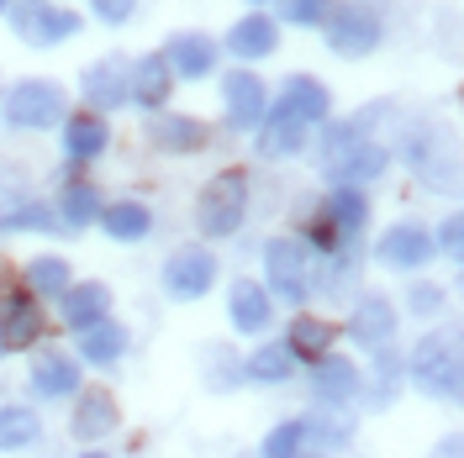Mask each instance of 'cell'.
I'll return each instance as SVG.
<instances>
[{
    "label": "cell",
    "mask_w": 464,
    "mask_h": 458,
    "mask_svg": "<svg viewBox=\"0 0 464 458\" xmlns=\"http://www.w3.org/2000/svg\"><path fill=\"white\" fill-rule=\"evenodd\" d=\"M327 106H333L327 85H322V80H312V74H295V80L285 85V95L275 100L269 121H264L259 153H264V158H285V153H295V148L306 143V132H312L322 116H327Z\"/></svg>",
    "instance_id": "1"
},
{
    "label": "cell",
    "mask_w": 464,
    "mask_h": 458,
    "mask_svg": "<svg viewBox=\"0 0 464 458\" xmlns=\"http://www.w3.org/2000/svg\"><path fill=\"white\" fill-rule=\"evenodd\" d=\"M411 385L433 401L459 396V343H454V332H428L411 348Z\"/></svg>",
    "instance_id": "2"
},
{
    "label": "cell",
    "mask_w": 464,
    "mask_h": 458,
    "mask_svg": "<svg viewBox=\"0 0 464 458\" xmlns=\"http://www.w3.org/2000/svg\"><path fill=\"white\" fill-rule=\"evenodd\" d=\"M243 211H248V179H243L237 169H227L201 190L196 222H201L206 237H232V232L243 227Z\"/></svg>",
    "instance_id": "3"
},
{
    "label": "cell",
    "mask_w": 464,
    "mask_h": 458,
    "mask_svg": "<svg viewBox=\"0 0 464 458\" xmlns=\"http://www.w3.org/2000/svg\"><path fill=\"white\" fill-rule=\"evenodd\" d=\"M5 11H11V27L27 48H53V43H69L80 32V16L53 5V0H22V5H5Z\"/></svg>",
    "instance_id": "4"
},
{
    "label": "cell",
    "mask_w": 464,
    "mask_h": 458,
    "mask_svg": "<svg viewBox=\"0 0 464 458\" xmlns=\"http://www.w3.org/2000/svg\"><path fill=\"white\" fill-rule=\"evenodd\" d=\"M5 121L27 127V132L63 121V90L53 80H22V85H11L5 90Z\"/></svg>",
    "instance_id": "5"
},
{
    "label": "cell",
    "mask_w": 464,
    "mask_h": 458,
    "mask_svg": "<svg viewBox=\"0 0 464 458\" xmlns=\"http://www.w3.org/2000/svg\"><path fill=\"white\" fill-rule=\"evenodd\" d=\"M264 274H269V290L285 295V301H306L312 295V253L295 237H275L264 248Z\"/></svg>",
    "instance_id": "6"
},
{
    "label": "cell",
    "mask_w": 464,
    "mask_h": 458,
    "mask_svg": "<svg viewBox=\"0 0 464 458\" xmlns=\"http://www.w3.org/2000/svg\"><path fill=\"white\" fill-rule=\"evenodd\" d=\"M364 216H370V201H364V190H333V201L322 205L317 227H312V243H317L322 253H338L348 237L364 227Z\"/></svg>",
    "instance_id": "7"
},
{
    "label": "cell",
    "mask_w": 464,
    "mask_h": 458,
    "mask_svg": "<svg viewBox=\"0 0 464 458\" xmlns=\"http://www.w3.org/2000/svg\"><path fill=\"white\" fill-rule=\"evenodd\" d=\"M375 43H380V16L370 5H359V0H348L343 11L327 22V48L338 58H364L375 53Z\"/></svg>",
    "instance_id": "8"
},
{
    "label": "cell",
    "mask_w": 464,
    "mask_h": 458,
    "mask_svg": "<svg viewBox=\"0 0 464 458\" xmlns=\"http://www.w3.org/2000/svg\"><path fill=\"white\" fill-rule=\"evenodd\" d=\"M43 338V306L32 290H5L0 295V348L16 353V348H32Z\"/></svg>",
    "instance_id": "9"
},
{
    "label": "cell",
    "mask_w": 464,
    "mask_h": 458,
    "mask_svg": "<svg viewBox=\"0 0 464 458\" xmlns=\"http://www.w3.org/2000/svg\"><path fill=\"white\" fill-rule=\"evenodd\" d=\"M217 280V253L211 248H179V253L164 263V290L174 301H201Z\"/></svg>",
    "instance_id": "10"
},
{
    "label": "cell",
    "mask_w": 464,
    "mask_h": 458,
    "mask_svg": "<svg viewBox=\"0 0 464 458\" xmlns=\"http://www.w3.org/2000/svg\"><path fill=\"white\" fill-rule=\"evenodd\" d=\"M380 263H391V269H422L428 258H433V232L417 227V222H396V227L380 232Z\"/></svg>",
    "instance_id": "11"
},
{
    "label": "cell",
    "mask_w": 464,
    "mask_h": 458,
    "mask_svg": "<svg viewBox=\"0 0 464 458\" xmlns=\"http://www.w3.org/2000/svg\"><path fill=\"white\" fill-rule=\"evenodd\" d=\"M348 338L359 348H370V353H385L391 338H396V306H391L385 295H364L359 311H353V321H348Z\"/></svg>",
    "instance_id": "12"
},
{
    "label": "cell",
    "mask_w": 464,
    "mask_h": 458,
    "mask_svg": "<svg viewBox=\"0 0 464 458\" xmlns=\"http://www.w3.org/2000/svg\"><path fill=\"white\" fill-rule=\"evenodd\" d=\"M164 63H169L174 80H206L211 69H217V43L201 37V32H174L169 48H164Z\"/></svg>",
    "instance_id": "13"
},
{
    "label": "cell",
    "mask_w": 464,
    "mask_h": 458,
    "mask_svg": "<svg viewBox=\"0 0 464 458\" xmlns=\"http://www.w3.org/2000/svg\"><path fill=\"white\" fill-rule=\"evenodd\" d=\"M222 100H227V121L232 127H259L269 100H264V80H254L248 69L222 74Z\"/></svg>",
    "instance_id": "14"
},
{
    "label": "cell",
    "mask_w": 464,
    "mask_h": 458,
    "mask_svg": "<svg viewBox=\"0 0 464 458\" xmlns=\"http://www.w3.org/2000/svg\"><path fill=\"white\" fill-rule=\"evenodd\" d=\"M385 164H391V153H385L380 143H353L338 164H327V174L338 179V190H359L364 179L385 174Z\"/></svg>",
    "instance_id": "15"
},
{
    "label": "cell",
    "mask_w": 464,
    "mask_h": 458,
    "mask_svg": "<svg viewBox=\"0 0 464 458\" xmlns=\"http://www.w3.org/2000/svg\"><path fill=\"white\" fill-rule=\"evenodd\" d=\"M227 311H232V327H237V332L259 338L264 327H269V316H275V306H269L264 285H254V280H237V285H232V295H227Z\"/></svg>",
    "instance_id": "16"
},
{
    "label": "cell",
    "mask_w": 464,
    "mask_h": 458,
    "mask_svg": "<svg viewBox=\"0 0 464 458\" xmlns=\"http://www.w3.org/2000/svg\"><path fill=\"white\" fill-rule=\"evenodd\" d=\"M121 63L116 58H101V63H90L85 69V100H90V116H106L116 111L121 100H127V85H121Z\"/></svg>",
    "instance_id": "17"
},
{
    "label": "cell",
    "mask_w": 464,
    "mask_h": 458,
    "mask_svg": "<svg viewBox=\"0 0 464 458\" xmlns=\"http://www.w3.org/2000/svg\"><path fill=\"white\" fill-rule=\"evenodd\" d=\"M116 422H121V416H116L111 396H106V390H85L80 406H74V422H69V427H74L80 443H101L106 432H116Z\"/></svg>",
    "instance_id": "18"
},
{
    "label": "cell",
    "mask_w": 464,
    "mask_h": 458,
    "mask_svg": "<svg viewBox=\"0 0 464 458\" xmlns=\"http://www.w3.org/2000/svg\"><path fill=\"white\" fill-rule=\"evenodd\" d=\"M106 138H111L106 116H69V121H63V153H69L74 164L101 158V153H106Z\"/></svg>",
    "instance_id": "19"
},
{
    "label": "cell",
    "mask_w": 464,
    "mask_h": 458,
    "mask_svg": "<svg viewBox=\"0 0 464 458\" xmlns=\"http://www.w3.org/2000/svg\"><path fill=\"white\" fill-rule=\"evenodd\" d=\"M32 390H37L43 401H63V396H74V390H80V364L63 358V353H43L37 369H32Z\"/></svg>",
    "instance_id": "20"
},
{
    "label": "cell",
    "mask_w": 464,
    "mask_h": 458,
    "mask_svg": "<svg viewBox=\"0 0 464 458\" xmlns=\"http://www.w3.org/2000/svg\"><path fill=\"white\" fill-rule=\"evenodd\" d=\"M312 390H317L327 406H348L359 396V369L348 364V358H317V374H312Z\"/></svg>",
    "instance_id": "21"
},
{
    "label": "cell",
    "mask_w": 464,
    "mask_h": 458,
    "mask_svg": "<svg viewBox=\"0 0 464 458\" xmlns=\"http://www.w3.org/2000/svg\"><path fill=\"white\" fill-rule=\"evenodd\" d=\"M169 90H174L169 63H164L159 53L138 58V69H132V85H127V95H138V106H148V111H159V106L169 100Z\"/></svg>",
    "instance_id": "22"
},
{
    "label": "cell",
    "mask_w": 464,
    "mask_h": 458,
    "mask_svg": "<svg viewBox=\"0 0 464 458\" xmlns=\"http://www.w3.org/2000/svg\"><path fill=\"white\" fill-rule=\"evenodd\" d=\"M106 311H111V290L101 285V280L63 290V321H69V327H80V332H85L90 321H106Z\"/></svg>",
    "instance_id": "23"
},
{
    "label": "cell",
    "mask_w": 464,
    "mask_h": 458,
    "mask_svg": "<svg viewBox=\"0 0 464 458\" xmlns=\"http://www.w3.org/2000/svg\"><path fill=\"white\" fill-rule=\"evenodd\" d=\"M333 343H338V327L333 321H322V316H295L290 321V358H327L333 353Z\"/></svg>",
    "instance_id": "24"
},
{
    "label": "cell",
    "mask_w": 464,
    "mask_h": 458,
    "mask_svg": "<svg viewBox=\"0 0 464 458\" xmlns=\"http://www.w3.org/2000/svg\"><path fill=\"white\" fill-rule=\"evenodd\" d=\"M227 48L237 58H269L280 48V27H275L269 16H243V22L227 32Z\"/></svg>",
    "instance_id": "25"
},
{
    "label": "cell",
    "mask_w": 464,
    "mask_h": 458,
    "mask_svg": "<svg viewBox=\"0 0 464 458\" xmlns=\"http://www.w3.org/2000/svg\"><path fill=\"white\" fill-rule=\"evenodd\" d=\"M80 353H85L90 364H101V369L116 364V358L127 353V327L111 321V316H106V321H90L85 332H80Z\"/></svg>",
    "instance_id": "26"
},
{
    "label": "cell",
    "mask_w": 464,
    "mask_h": 458,
    "mask_svg": "<svg viewBox=\"0 0 464 458\" xmlns=\"http://www.w3.org/2000/svg\"><path fill=\"white\" fill-rule=\"evenodd\" d=\"M148 138L159 148H169V153H196L206 143V127L196 116H153L148 121Z\"/></svg>",
    "instance_id": "27"
},
{
    "label": "cell",
    "mask_w": 464,
    "mask_h": 458,
    "mask_svg": "<svg viewBox=\"0 0 464 458\" xmlns=\"http://www.w3.org/2000/svg\"><path fill=\"white\" fill-rule=\"evenodd\" d=\"M101 227L111 232L116 243H138V237H148L153 216H148V205H138V201H116V205H101Z\"/></svg>",
    "instance_id": "28"
},
{
    "label": "cell",
    "mask_w": 464,
    "mask_h": 458,
    "mask_svg": "<svg viewBox=\"0 0 464 458\" xmlns=\"http://www.w3.org/2000/svg\"><path fill=\"white\" fill-rule=\"evenodd\" d=\"M53 216L58 222H69V227H90V222L101 216V201H95V190H90L85 179H74V185H63Z\"/></svg>",
    "instance_id": "29"
},
{
    "label": "cell",
    "mask_w": 464,
    "mask_h": 458,
    "mask_svg": "<svg viewBox=\"0 0 464 458\" xmlns=\"http://www.w3.org/2000/svg\"><path fill=\"white\" fill-rule=\"evenodd\" d=\"M290 374H295V358H290L285 343H264L248 358V379H259V385H285Z\"/></svg>",
    "instance_id": "30"
},
{
    "label": "cell",
    "mask_w": 464,
    "mask_h": 458,
    "mask_svg": "<svg viewBox=\"0 0 464 458\" xmlns=\"http://www.w3.org/2000/svg\"><path fill=\"white\" fill-rule=\"evenodd\" d=\"M37 416H32L27 406H0V453H16V448H27L37 443Z\"/></svg>",
    "instance_id": "31"
},
{
    "label": "cell",
    "mask_w": 464,
    "mask_h": 458,
    "mask_svg": "<svg viewBox=\"0 0 464 458\" xmlns=\"http://www.w3.org/2000/svg\"><path fill=\"white\" fill-rule=\"evenodd\" d=\"M27 285H32V295H63V290H69V263L53 258V253L32 258L27 263Z\"/></svg>",
    "instance_id": "32"
},
{
    "label": "cell",
    "mask_w": 464,
    "mask_h": 458,
    "mask_svg": "<svg viewBox=\"0 0 464 458\" xmlns=\"http://www.w3.org/2000/svg\"><path fill=\"white\" fill-rule=\"evenodd\" d=\"M301 448H306V422H280L264 437L259 458H301Z\"/></svg>",
    "instance_id": "33"
},
{
    "label": "cell",
    "mask_w": 464,
    "mask_h": 458,
    "mask_svg": "<svg viewBox=\"0 0 464 458\" xmlns=\"http://www.w3.org/2000/svg\"><path fill=\"white\" fill-rule=\"evenodd\" d=\"M53 205H22V211H5L0 232H32V227H53Z\"/></svg>",
    "instance_id": "34"
},
{
    "label": "cell",
    "mask_w": 464,
    "mask_h": 458,
    "mask_svg": "<svg viewBox=\"0 0 464 458\" xmlns=\"http://www.w3.org/2000/svg\"><path fill=\"white\" fill-rule=\"evenodd\" d=\"M322 11H327V0H280V16L295 22V27H312L322 22Z\"/></svg>",
    "instance_id": "35"
},
{
    "label": "cell",
    "mask_w": 464,
    "mask_h": 458,
    "mask_svg": "<svg viewBox=\"0 0 464 458\" xmlns=\"http://www.w3.org/2000/svg\"><path fill=\"white\" fill-rule=\"evenodd\" d=\"M327 422H317V432L327 437V448H343L348 437H353V416H338V411H322Z\"/></svg>",
    "instance_id": "36"
},
{
    "label": "cell",
    "mask_w": 464,
    "mask_h": 458,
    "mask_svg": "<svg viewBox=\"0 0 464 458\" xmlns=\"http://www.w3.org/2000/svg\"><path fill=\"white\" fill-rule=\"evenodd\" d=\"M90 5H95V16H101V22H111V27H121V22L138 11V0H90Z\"/></svg>",
    "instance_id": "37"
},
{
    "label": "cell",
    "mask_w": 464,
    "mask_h": 458,
    "mask_svg": "<svg viewBox=\"0 0 464 458\" xmlns=\"http://www.w3.org/2000/svg\"><path fill=\"white\" fill-rule=\"evenodd\" d=\"M438 306H443V290L438 285H411V311L417 316H433Z\"/></svg>",
    "instance_id": "38"
},
{
    "label": "cell",
    "mask_w": 464,
    "mask_h": 458,
    "mask_svg": "<svg viewBox=\"0 0 464 458\" xmlns=\"http://www.w3.org/2000/svg\"><path fill=\"white\" fill-rule=\"evenodd\" d=\"M459 237H464V222H459V216H449V222H443V232H438V243H443L438 253L459 258V253H464V248H459Z\"/></svg>",
    "instance_id": "39"
},
{
    "label": "cell",
    "mask_w": 464,
    "mask_h": 458,
    "mask_svg": "<svg viewBox=\"0 0 464 458\" xmlns=\"http://www.w3.org/2000/svg\"><path fill=\"white\" fill-rule=\"evenodd\" d=\"M5 290H11V263L0 258V295H5Z\"/></svg>",
    "instance_id": "40"
},
{
    "label": "cell",
    "mask_w": 464,
    "mask_h": 458,
    "mask_svg": "<svg viewBox=\"0 0 464 458\" xmlns=\"http://www.w3.org/2000/svg\"><path fill=\"white\" fill-rule=\"evenodd\" d=\"M85 458H106V453H85Z\"/></svg>",
    "instance_id": "41"
},
{
    "label": "cell",
    "mask_w": 464,
    "mask_h": 458,
    "mask_svg": "<svg viewBox=\"0 0 464 458\" xmlns=\"http://www.w3.org/2000/svg\"><path fill=\"white\" fill-rule=\"evenodd\" d=\"M5 5H11V0H0V11H5Z\"/></svg>",
    "instance_id": "42"
},
{
    "label": "cell",
    "mask_w": 464,
    "mask_h": 458,
    "mask_svg": "<svg viewBox=\"0 0 464 458\" xmlns=\"http://www.w3.org/2000/svg\"><path fill=\"white\" fill-rule=\"evenodd\" d=\"M254 5H264V0H254Z\"/></svg>",
    "instance_id": "43"
},
{
    "label": "cell",
    "mask_w": 464,
    "mask_h": 458,
    "mask_svg": "<svg viewBox=\"0 0 464 458\" xmlns=\"http://www.w3.org/2000/svg\"><path fill=\"white\" fill-rule=\"evenodd\" d=\"M0 353H5V348H0Z\"/></svg>",
    "instance_id": "44"
},
{
    "label": "cell",
    "mask_w": 464,
    "mask_h": 458,
    "mask_svg": "<svg viewBox=\"0 0 464 458\" xmlns=\"http://www.w3.org/2000/svg\"><path fill=\"white\" fill-rule=\"evenodd\" d=\"M301 458H306V453H301Z\"/></svg>",
    "instance_id": "45"
}]
</instances>
